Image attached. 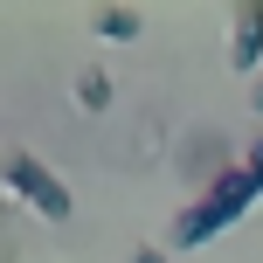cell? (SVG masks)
<instances>
[{
  "label": "cell",
  "mask_w": 263,
  "mask_h": 263,
  "mask_svg": "<svg viewBox=\"0 0 263 263\" xmlns=\"http://www.w3.org/2000/svg\"><path fill=\"white\" fill-rule=\"evenodd\" d=\"M256 194H263V180H256L250 166H236V173H222V180H215L208 194H201L194 208H187L180 222H173V250H201V242H208V236H222V229L236 222V215L250 208Z\"/></svg>",
  "instance_id": "1"
},
{
  "label": "cell",
  "mask_w": 263,
  "mask_h": 263,
  "mask_svg": "<svg viewBox=\"0 0 263 263\" xmlns=\"http://www.w3.org/2000/svg\"><path fill=\"white\" fill-rule=\"evenodd\" d=\"M7 187L28 201V208H42L49 222H69V187L55 180V173L42 166L35 153H14V159H7Z\"/></svg>",
  "instance_id": "2"
},
{
  "label": "cell",
  "mask_w": 263,
  "mask_h": 263,
  "mask_svg": "<svg viewBox=\"0 0 263 263\" xmlns=\"http://www.w3.org/2000/svg\"><path fill=\"white\" fill-rule=\"evenodd\" d=\"M229 63H236V69H256V63H263V21H236V42H229Z\"/></svg>",
  "instance_id": "3"
},
{
  "label": "cell",
  "mask_w": 263,
  "mask_h": 263,
  "mask_svg": "<svg viewBox=\"0 0 263 263\" xmlns=\"http://www.w3.org/2000/svg\"><path fill=\"white\" fill-rule=\"evenodd\" d=\"M77 104L83 111H104L111 104V77H104V69H83V77H77Z\"/></svg>",
  "instance_id": "4"
},
{
  "label": "cell",
  "mask_w": 263,
  "mask_h": 263,
  "mask_svg": "<svg viewBox=\"0 0 263 263\" xmlns=\"http://www.w3.org/2000/svg\"><path fill=\"white\" fill-rule=\"evenodd\" d=\"M97 35L132 42V35H139V14H132V7H97Z\"/></svg>",
  "instance_id": "5"
},
{
  "label": "cell",
  "mask_w": 263,
  "mask_h": 263,
  "mask_svg": "<svg viewBox=\"0 0 263 263\" xmlns=\"http://www.w3.org/2000/svg\"><path fill=\"white\" fill-rule=\"evenodd\" d=\"M242 166H250V173H256V180H263V139L250 145V159H242Z\"/></svg>",
  "instance_id": "6"
},
{
  "label": "cell",
  "mask_w": 263,
  "mask_h": 263,
  "mask_svg": "<svg viewBox=\"0 0 263 263\" xmlns=\"http://www.w3.org/2000/svg\"><path fill=\"white\" fill-rule=\"evenodd\" d=\"M132 263H173L166 250H139V256H132Z\"/></svg>",
  "instance_id": "7"
},
{
  "label": "cell",
  "mask_w": 263,
  "mask_h": 263,
  "mask_svg": "<svg viewBox=\"0 0 263 263\" xmlns=\"http://www.w3.org/2000/svg\"><path fill=\"white\" fill-rule=\"evenodd\" d=\"M242 21H263V0H242Z\"/></svg>",
  "instance_id": "8"
},
{
  "label": "cell",
  "mask_w": 263,
  "mask_h": 263,
  "mask_svg": "<svg viewBox=\"0 0 263 263\" xmlns=\"http://www.w3.org/2000/svg\"><path fill=\"white\" fill-rule=\"evenodd\" d=\"M250 104H256V111H263V77H256V90H250Z\"/></svg>",
  "instance_id": "9"
}]
</instances>
